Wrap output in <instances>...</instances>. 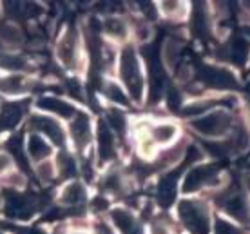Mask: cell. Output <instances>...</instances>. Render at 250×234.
Masks as SVG:
<instances>
[{"label": "cell", "mask_w": 250, "mask_h": 234, "mask_svg": "<svg viewBox=\"0 0 250 234\" xmlns=\"http://www.w3.org/2000/svg\"><path fill=\"white\" fill-rule=\"evenodd\" d=\"M118 73L125 85V93L129 95V98L136 102L142 100L145 89V80H144V73H142L138 53L132 45L124 47L122 53H120Z\"/></svg>", "instance_id": "6da1fadb"}, {"label": "cell", "mask_w": 250, "mask_h": 234, "mask_svg": "<svg viewBox=\"0 0 250 234\" xmlns=\"http://www.w3.org/2000/svg\"><path fill=\"white\" fill-rule=\"evenodd\" d=\"M190 127L200 136H203V138L221 140V138H227L229 133L232 131L234 118H232V114L229 111H225V109H214V111L203 114V116L194 118L190 122Z\"/></svg>", "instance_id": "7a4b0ae2"}, {"label": "cell", "mask_w": 250, "mask_h": 234, "mask_svg": "<svg viewBox=\"0 0 250 234\" xmlns=\"http://www.w3.org/2000/svg\"><path fill=\"white\" fill-rule=\"evenodd\" d=\"M178 218L190 234L210 233V211L200 200L183 198L178 203Z\"/></svg>", "instance_id": "3957f363"}, {"label": "cell", "mask_w": 250, "mask_h": 234, "mask_svg": "<svg viewBox=\"0 0 250 234\" xmlns=\"http://www.w3.org/2000/svg\"><path fill=\"white\" fill-rule=\"evenodd\" d=\"M218 205L239 225H250V198L241 187L238 185L225 187L219 192Z\"/></svg>", "instance_id": "277c9868"}, {"label": "cell", "mask_w": 250, "mask_h": 234, "mask_svg": "<svg viewBox=\"0 0 250 234\" xmlns=\"http://www.w3.org/2000/svg\"><path fill=\"white\" fill-rule=\"evenodd\" d=\"M221 184V174H219L218 165L214 164H201L194 165L192 169L185 174L182 182L183 194H192L207 187H216Z\"/></svg>", "instance_id": "5b68a950"}, {"label": "cell", "mask_w": 250, "mask_h": 234, "mask_svg": "<svg viewBox=\"0 0 250 234\" xmlns=\"http://www.w3.org/2000/svg\"><path fill=\"white\" fill-rule=\"evenodd\" d=\"M198 80L214 91H232L239 85L236 75L225 65H201L198 71Z\"/></svg>", "instance_id": "8992f818"}, {"label": "cell", "mask_w": 250, "mask_h": 234, "mask_svg": "<svg viewBox=\"0 0 250 234\" xmlns=\"http://www.w3.org/2000/svg\"><path fill=\"white\" fill-rule=\"evenodd\" d=\"M57 58L67 69H78L80 67V40L76 27L69 25L57 44Z\"/></svg>", "instance_id": "52a82bcc"}, {"label": "cell", "mask_w": 250, "mask_h": 234, "mask_svg": "<svg viewBox=\"0 0 250 234\" xmlns=\"http://www.w3.org/2000/svg\"><path fill=\"white\" fill-rule=\"evenodd\" d=\"M218 58L225 64H234V65L243 67L250 58L249 40H247L243 35H239V37H232L227 44H223L221 47H219Z\"/></svg>", "instance_id": "ba28073f"}, {"label": "cell", "mask_w": 250, "mask_h": 234, "mask_svg": "<svg viewBox=\"0 0 250 234\" xmlns=\"http://www.w3.org/2000/svg\"><path fill=\"white\" fill-rule=\"evenodd\" d=\"M38 198L27 196L22 192H7L6 213L15 220H29L38 207Z\"/></svg>", "instance_id": "9c48e42d"}, {"label": "cell", "mask_w": 250, "mask_h": 234, "mask_svg": "<svg viewBox=\"0 0 250 234\" xmlns=\"http://www.w3.org/2000/svg\"><path fill=\"white\" fill-rule=\"evenodd\" d=\"M183 167H176V169H170L160 178L156 187V198L158 203L162 207H169L170 203L176 202V196H178V191H180V178H182Z\"/></svg>", "instance_id": "30bf717a"}, {"label": "cell", "mask_w": 250, "mask_h": 234, "mask_svg": "<svg viewBox=\"0 0 250 234\" xmlns=\"http://www.w3.org/2000/svg\"><path fill=\"white\" fill-rule=\"evenodd\" d=\"M69 131H71V138L75 142V146L80 151L93 142V124H91L89 114L83 111H76V114L71 118Z\"/></svg>", "instance_id": "8fae6325"}, {"label": "cell", "mask_w": 250, "mask_h": 234, "mask_svg": "<svg viewBox=\"0 0 250 234\" xmlns=\"http://www.w3.org/2000/svg\"><path fill=\"white\" fill-rule=\"evenodd\" d=\"M31 127L35 131L44 134V138L51 144H55L58 147L65 146V133H63V127L58 124L57 120H53L49 116H42L37 114L31 118Z\"/></svg>", "instance_id": "7c38bea8"}, {"label": "cell", "mask_w": 250, "mask_h": 234, "mask_svg": "<svg viewBox=\"0 0 250 234\" xmlns=\"http://www.w3.org/2000/svg\"><path fill=\"white\" fill-rule=\"evenodd\" d=\"M96 152L100 162H113L116 158V138L105 122H100L96 129Z\"/></svg>", "instance_id": "4fadbf2b"}, {"label": "cell", "mask_w": 250, "mask_h": 234, "mask_svg": "<svg viewBox=\"0 0 250 234\" xmlns=\"http://www.w3.org/2000/svg\"><path fill=\"white\" fill-rule=\"evenodd\" d=\"M109 216H111L113 227L120 234H144L140 223L136 220V216L132 214L129 209H125V207H114V209H111Z\"/></svg>", "instance_id": "5bb4252c"}, {"label": "cell", "mask_w": 250, "mask_h": 234, "mask_svg": "<svg viewBox=\"0 0 250 234\" xmlns=\"http://www.w3.org/2000/svg\"><path fill=\"white\" fill-rule=\"evenodd\" d=\"M85 198H87V191L78 180L67 182L63 185V189L60 191V202L69 209H80L82 203L85 202Z\"/></svg>", "instance_id": "9a60e30c"}, {"label": "cell", "mask_w": 250, "mask_h": 234, "mask_svg": "<svg viewBox=\"0 0 250 234\" xmlns=\"http://www.w3.org/2000/svg\"><path fill=\"white\" fill-rule=\"evenodd\" d=\"M27 102H11L0 109V131H9L17 127L24 118Z\"/></svg>", "instance_id": "2e32d148"}, {"label": "cell", "mask_w": 250, "mask_h": 234, "mask_svg": "<svg viewBox=\"0 0 250 234\" xmlns=\"http://www.w3.org/2000/svg\"><path fill=\"white\" fill-rule=\"evenodd\" d=\"M37 106L42 111L57 114L60 118H73L76 114V107H73L69 102H65L63 98H58V96H42L37 102Z\"/></svg>", "instance_id": "e0dca14e"}, {"label": "cell", "mask_w": 250, "mask_h": 234, "mask_svg": "<svg viewBox=\"0 0 250 234\" xmlns=\"http://www.w3.org/2000/svg\"><path fill=\"white\" fill-rule=\"evenodd\" d=\"M178 131H180V127L176 126L174 122H158L154 126H149L147 134L156 146H167L178 136Z\"/></svg>", "instance_id": "ac0fdd59"}, {"label": "cell", "mask_w": 250, "mask_h": 234, "mask_svg": "<svg viewBox=\"0 0 250 234\" xmlns=\"http://www.w3.org/2000/svg\"><path fill=\"white\" fill-rule=\"evenodd\" d=\"M192 33L198 38H207L210 33V17L207 4H192Z\"/></svg>", "instance_id": "d6986e66"}, {"label": "cell", "mask_w": 250, "mask_h": 234, "mask_svg": "<svg viewBox=\"0 0 250 234\" xmlns=\"http://www.w3.org/2000/svg\"><path fill=\"white\" fill-rule=\"evenodd\" d=\"M182 51L183 44L180 42V38L169 37L165 42H163L162 47V62L163 65H167L169 69H178V65H182L180 60H182Z\"/></svg>", "instance_id": "ffe728a7"}, {"label": "cell", "mask_w": 250, "mask_h": 234, "mask_svg": "<svg viewBox=\"0 0 250 234\" xmlns=\"http://www.w3.org/2000/svg\"><path fill=\"white\" fill-rule=\"evenodd\" d=\"M25 152H27V158L35 160V162H44V160L49 158L51 146L44 136H40L38 133H33L29 136V140H27Z\"/></svg>", "instance_id": "44dd1931"}, {"label": "cell", "mask_w": 250, "mask_h": 234, "mask_svg": "<svg viewBox=\"0 0 250 234\" xmlns=\"http://www.w3.org/2000/svg\"><path fill=\"white\" fill-rule=\"evenodd\" d=\"M102 91H104V96H105L111 104H114V106H118V107H129V106H131V98H129V95L125 93V89L122 87L120 84L107 80V82L104 84Z\"/></svg>", "instance_id": "7402d4cb"}, {"label": "cell", "mask_w": 250, "mask_h": 234, "mask_svg": "<svg viewBox=\"0 0 250 234\" xmlns=\"http://www.w3.org/2000/svg\"><path fill=\"white\" fill-rule=\"evenodd\" d=\"M104 31H105L107 37L111 38H116V40H125L127 38V33H129V25L125 24L124 19H120V17H114V15H111V17H107L105 20H104Z\"/></svg>", "instance_id": "603a6c76"}, {"label": "cell", "mask_w": 250, "mask_h": 234, "mask_svg": "<svg viewBox=\"0 0 250 234\" xmlns=\"http://www.w3.org/2000/svg\"><path fill=\"white\" fill-rule=\"evenodd\" d=\"M58 172L63 180H76L78 172H80V167H78V162L75 160L73 154L62 151L60 156H58Z\"/></svg>", "instance_id": "cb8c5ba5"}, {"label": "cell", "mask_w": 250, "mask_h": 234, "mask_svg": "<svg viewBox=\"0 0 250 234\" xmlns=\"http://www.w3.org/2000/svg\"><path fill=\"white\" fill-rule=\"evenodd\" d=\"M7 151H9V156L17 160L19 167H22L24 171H29V158H27V152L24 149V144H22V138L20 136H13V138L7 140Z\"/></svg>", "instance_id": "d4e9b609"}, {"label": "cell", "mask_w": 250, "mask_h": 234, "mask_svg": "<svg viewBox=\"0 0 250 234\" xmlns=\"http://www.w3.org/2000/svg\"><path fill=\"white\" fill-rule=\"evenodd\" d=\"M27 87V82L22 75H11L0 80V91L6 95H20Z\"/></svg>", "instance_id": "484cf974"}, {"label": "cell", "mask_w": 250, "mask_h": 234, "mask_svg": "<svg viewBox=\"0 0 250 234\" xmlns=\"http://www.w3.org/2000/svg\"><path fill=\"white\" fill-rule=\"evenodd\" d=\"M107 126L109 129L116 133L122 138L125 136V131H127V118H125V114L120 111V109H111V111H107Z\"/></svg>", "instance_id": "4316f807"}, {"label": "cell", "mask_w": 250, "mask_h": 234, "mask_svg": "<svg viewBox=\"0 0 250 234\" xmlns=\"http://www.w3.org/2000/svg\"><path fill=\"white\" fill-rule=\"evenodd\" d=\"M102 189L105 191V192H109V194H118V192H122L124 191V176L118 171H111L109 174L104 176Z\"/></svg>", "instance_id": "83f0119b"}, {"label": "cell", "mask_w": 250, "mask_h": 234, "mask_svg": "<svg viewBox=\"0 0 250 234\" xmlns=\"http://www.w3.org/2000/svg\"><path fill=\"white\" fill-rule=\"evenodd\" d=\"M160 13L169 20H180L185 15V4L183 2H162L158 6Z\"/></svg>", "instance_id": "f1b7e54d"}, {"label": "cell", "mask_w": 250, "mask_h": 234, "mask_svg": "<svg viewBox=\"0 0 250 234\" xmlns=\"http://www.w3.org/2000/svg\"><path fill=\"white\" fill-rule=\"evenodd\" d=\"M163 100L167 104V107L169 111H182V95H180V91L172 85H167L165 87V93H163Z\"/></svg>", "instance_id": "f546056e"}, {"label": "cell", "mask_w": 250, "mask_h": 234, "mask_svg": "<svg viewBox=\"0 0 250 234\" xmlns=\"http://www.w3.org/2000/svg\"><path fill=\"white\" fill-rule=\"evenodd\" d=\"M35 174H37V178L42 184H49V182H53V178H55V165L51 164V162H47V160H44V162H40L37 165Z\"/></svg>", "instance_id": "4dcf8cb0"}, {"label": "cell", "mask_w": 250, "mask_h": 234, "mask_svg": "<svg viewBox=\"0 0 250 234\" xmlns=\"http://www.w3.org/2000/svg\"><path fill=\"white\" fill-rule=\"evenodd\" d=\"M132 29H134V37H136L140 42H145V40L150 38V27H149L147 19H134Z\"/></svg>", "instance_id": "1f68e13d"}, {"label": "cell", "mask_w": 250, "mask_h": 234, "mask_svg": "<svg viewBox=\"0 0 250 234\" xmlns=\"http://www.w3.org/2000/svg\"><path fill=\"white\" fill-rule=\"evenodd\" d=\"M214 234H241V233H239L238 225L230 223L229 220L218 218V220H216V225H214Z\"/></svg>", "instance_id": "d6a6232c"}, {"label": "cell", "mask_w": 250, "mask_h": 234, "mask_svg": "<svg viewBox=\"0 0 250 234\" xmlns=\"http://www.w3.org/2000/svg\"><path fill=\"white\" fill-rule=\"evenodd\" d=\"M65 89H67V93L73 98H76V100L83 102V98H85V91H83V87H82V84L78 82V80H67V84H65Z\"/></svg>", "instance_id": "836d02e7"}, {"label": "cell", "mask_w": 250, "mask_h": 234, "mask_svg": "<svg viewBox=\"0 0 250 234\" xmlns=\"http://www.w3.org/2000/svg\"><path fill=\"white\" fill-rule=\"evenodd\" d=\"M11 169V156L7 152H0V174Z\"/></svg>", "instance_id": "e575fe53"}, {"label": "cell", "mask_w": 250, "mask_h": 234, "mask_svg": "<svg viewBox=\"0 0 250 234\" xmlns=\"http://www.w3.org/2000/svg\"><path fill=\"white\" fill-rule=\"evenodd\" d=\"M25 180L22 174H13V176H9V180H7V185L9 187H15V189H20V187H24Z\"/></svg>", "instance_id": "d590c367"}, {"label": "cell", "mask_w": 250, "mask_h": 234, "mask_svg": "<svg viewBox=\"0 0 250 234\" xmlns=\"http://www.w3.org/2000/svg\"><path fill=\"white\" fill-rule=\"evenodd\" d=\"M94 234H114V233L109 223L98 222V223H94Z\"/></svg>", "instance_id": "8d00e7d4"}, {"label": "cell", "mask_w": 250, "mask_h": 234, "mask_svg": "<svg viewBox=\"0 0 250 234\" xmlns=\"http://www.w3.org/2000/svg\"><path fill=\"white\" fill-rule=\"evenodd\" d=\"M93 209L94 211H107L109 209V202H107V198H104V196L96 198L94 203H93Z\"/></svg>", "instance_id": "74e56055"}, {"label": "cell", "mask_w": 250, "mask_h": 234, "mask_svg": "<svg viewBox=\"0 0 250 234\" xmlns=\"http://www.w3.org/2000/svg\"><path fill=\"white\" fill-rule=\"evenodd\" d=\"M17 234H44V231L38 227H33V225H29V227H20L17 229Z\"/></svg>", "instance_id": "f35d334b"}, {"label": "cell", "mask_w": 250, "mask_h": 234, "mask_svg": "<svg viewBox=\"0 0 250 234\" xmlns=\"http://www.w3.org/2000/svg\"><path fill=\"white\" fill-rule=\"evenodd\" d=\"M150 234H170L167 225H163V223H154L152 227H150Z\"/></svg>", "instance_id": "ab89813d"}, {"label": "cell", "mask_w": 250, "mask_h": 234, "mask_svg": "<svg viewBox=\"0 0 250 234\" xmlns=\"http://www.w3.org/2000/svg\"><path fill=\"white\" fill-rule=\"evenodd\" d=\"M245 9L249 11V15H250V2H245Z\"/></svg>", "instance_id": "60d3db41"}, {"label": "cell", "mask_w": 250, "mask_h": 234, "mask_svg": "<svg viewBox=\"0 0 250 234\" xmlns=\"http://www.w3.org/2000/svg\"><path fill=\"white\" fill-rule=\"evenodd\" d=\"M2 27H4V22H2V17H0V31H2Z\"/></svg>", "instance_id": "b9f144b4"}, {"label": "cell", "mask_w": 250, "mask_h": 234, "mask_svg": "<svg viewBox=\"0 0 250 234\" xmlns=\"http://www.w3.org/2000/svg\"><path fill=\"white\" fill-rule=\"evenodd\" d=\"M247 35L250 37V27H247Z\"/></svg>", "instance_id": "7bdbcfd3"}, {"label": "cell", "mask_w": 250, "mask_h": 234, "mask_svg": "<svg viewBox=\"0 0 250 234\" xmlns=\"http://www.w3.org/2000/svg\"><path fill=\"white\" fill-rule=\"evenodd\" d=\"M73 234H85V233H73Z\"/></svg>", "instance_id": "ee69618b"}, {"label": "cell", "mask_w": 250, "mask_h": 234, "mask_svg": "<svg viewBox=\"0 0 250 234\" xmlns=\"http://www.w3.org/2000/svg\"><path fill=\"white\" fill-rule=\"evenodd\" d=\"M0 234H4V233H2V231H0Z\"/></svg>", "instance_id": "f6af8a7d"}]
</instances>
